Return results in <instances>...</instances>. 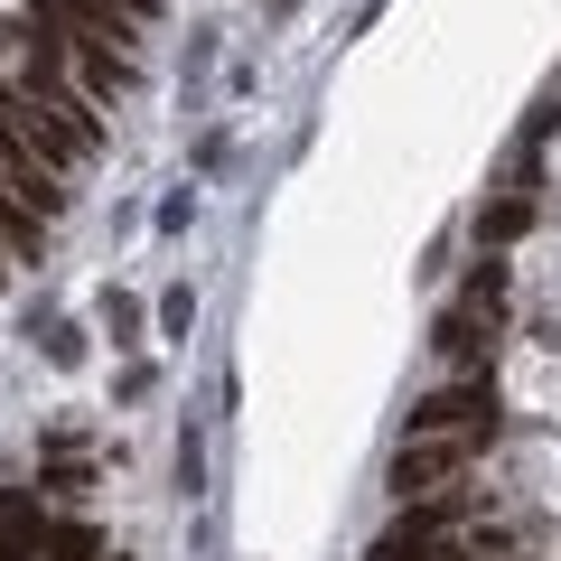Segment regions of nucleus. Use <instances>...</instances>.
I'll return each mask as SVG.
<instances>
[{
    "label": "nucleus",
    "instance_id": "nucleus-5",
    "mask_svg": "<svg viewBox=\"0 0 561 561\" xmlns=\"http://www.w3.org/2000/svg\"><path fill=\"white\" fill-rule=\"evenodd\" d=\"M47 534V505L28 486H0V542H38Z\"/></svg>",
    "mask_w": 561,
    "mask_h": 561
},
{
    "label": "nucleus",
    "instance_id": "nucleus-9",
    "mask_svg": "<svg viewBox=\"0 0 561 561\" xmlns=\"http://www.w3.org/2000/svg\"><path fill=\"white\" fill-rule=\"evenodd\" d=\"M187 319H197V290H169V300H160V328H169V337H187Z\"/></svg>",
    "mask_w": 561,
    "mask_h": 561
},
{
    "label": "nucleus",
    "instance_id": "nucleus-1",
    "mask_svg": "<svg viewBox=\"0 0 561 561\" xmlns=\"http://www.w3.org/2000/svg\"><path fill=\"white\" fill-rule=\"evenodd\" d=\"M496 328H505V262H478V272H468V290H459V309L431 328V346H440V365L478 375L486 346H496Z\"/></svg>",
    "mask_w": 561,
    "mask_h": 561
},
{
    "label": "nucleus",
    "instance_id": "nucleus-7",
    "mask_svg": "<svg viewBox=\"0 0 561 561\" xmlns=\"http://www.w3.org/2000/svg\"><path fill=\"white\" fill-rule=\"evenodd\" d=\"M103 328H113V346H131L140 337V300H122V290H113V300H103Z\"/></svg>",
    "mask_w": 561,
    "mask_h": 561
},
{
    "label": "nucleus",
    "instance_id": "nucleus-4",
    "mask_svg": "<svg viewBox=\"0 0 561 561\" xmlns=\"http://www.w3.org/2000/svg\"><path fill=\"white\" fill-rule=\"evenodd\" d=\"M66 66H76L84 103H122V94L140 84V57H131V38H66Z\"/></svg>",
    "mask_w": 561,
    "mask_h": 561
},
{
    "label": "nucleus",
    "instance_id": "nucleus-6",
    "mask_svg": "<svg viewBox=\"0 0 561 561\" xmlns=\"http://www.w3.org/2000/svg\"><path fill=\"white\" fill-rule=\"evenodd\" d=\"M524 225H534V197H496V206L478 216V234H486V243H515Z\"/></svg>",
    "mask_w": 561,
    "mask_h": 561
},
{
    "label": "nucleus",
    "instance_id": "nucleus-8",
    "mask_svg": "<svg viewBox=\"0 0 561 561\" xmlns=\"http://www.w3.org/2000/svg\"><path fill=\"white\" fill-rule=\"evenodd\" d=\"M47 365H66V375H76V365H84V328H47Z\"/></svg>",
    "mask_w": 561,
    "mask_h": 561
},
{
    "label": "nucleus",
    "instance_id": "nucleus-11",
    "mask_svg": "<svg viewBox=\"0 0 561 561\" xmlns=\"http://www.w3.org/2000/svg\"><path fill=\"white\" fill-rule=\"evenodd\" d=\"M103 10H122V20L140 28V20H150V10H160V0H103Z\"/></svg>",
    "mask_w": 561,
    "mask_h": 561
},
{
    "label": "nucleus",
    "instance_id": "nucleus-2",
    "mask_svg": "<svg viewBox=\"0 0 561 561\" xmlns=\"http://www.w3.org/2000/svg\"><path fill=\"white\" fill-rule=\"evenodd\" d=\"M421 431H449V440H496V383H486V375H459V383H440V393H421L402 440H421Z\"/></svg>",
    "mask_w": 561,
    "mask_h": 561
},
{
    "label": "nucleus",
    "instance_id": "nucleus-12",
    "mask_svg": "<svg viewBox=\"0 0 561 561\" xmlns=\"http://www.w3.org/2000/svg\"><path fill=\"white\" fill-rule=\"evenodd\" d=\"M272 10H290V0H272Z\"/></svg>",
    "mask_w": 561,
    "mask_h": 561
},
{
    "label": "nucleus",
    "instance_id": "nucleus-3",
    "mask_svg": "<svg viewBox=\"0 0 561 561\" xmlns=\"http://www.w3.org/2000/svg\"><path fill=\"white\" fill-rule=\"evenodd\" d=\"M486 440H449V431H421V440L393 449V505L402 496H440V486H459L468 468H478Z\"/></svg>",
    "mask_w": 561,
    "mask_h": 561
},
{
    "label": "nucleus",
    "instance_id": "nucleus-10",
    "mask_svg": "<svg viewBox=\"0 0 561 561\" xmlns=\"http://www.w3.org/2000/svg\"><path fill=\"white\" fill-rule=\"evenodd\" d=\"M187 216H197V187H179V197H160V234H187Z\"/></svg>",
    "mask_w": 561,
    "mask_h": 561
}]
</instances>
